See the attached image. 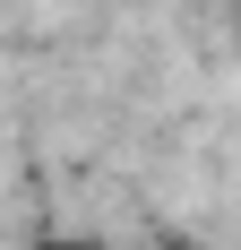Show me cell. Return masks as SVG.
Returning a JSON list of instances; mask_svg holds the SVG:
<instances>
[{
	"label": "cell",
	"mask_w": 241,
	"mask_h": 250,
	"mask_svg": "<svg viewBox=\"0 0 241 250\" xmlns=\"http://www.w3.org/2000/svg\"><path fill=\"white\" fill-rule=\"evenodd\" d=\"M43 250H95V242H69V233H60V242H43Z\"/></svg>",
	"instance_id": "obj_1"
}]
</instances>
